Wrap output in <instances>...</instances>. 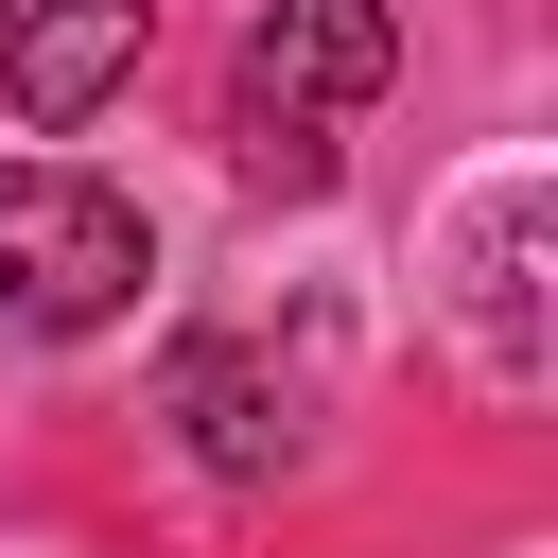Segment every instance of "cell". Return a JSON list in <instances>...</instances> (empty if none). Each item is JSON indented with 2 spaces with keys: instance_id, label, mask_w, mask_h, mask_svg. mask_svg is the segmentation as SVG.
<instances>
[{
  "instance_id": "6da1fadb",
  "label": "cell",
  "mask_w": 558,
  "mask_h": 558,
  "mask_svg": "<svg viewBox=\"0 0 558 558\" xmlns=\"http://www.w3.org/2000/svg\"><path fill=\"white\" fill-rule=\"evenodd\" d=\"M401 70V17L384 0H262L244 70H227V157L262 192H331V122Z\"/></svg>"
},
{
  "instance_id": "7a4b0ae2",
  "label": "cell",
  "mask_w": 558,
  "mask_h": 558,
  "mask_svg": "<svg viewBox=\"0 0 558 558\" xmlns=\"http://www.w3.org/2000/svg\"><path fill=\"white\" fill-rule=\"evenodd\" d=\"M140 279H157V227H140V192H105V174H70V157H17L0 174V331H105V314H140Z\"/></svg>"
},
{
  "instance_id": "3957f363",
  "label": "cell",
  "mask_w": 558,
  "mask_h": 558,
  "mask_svg": "<svg viewBox=\"0 0 558 558\" xmlns=\"http://www.w3.org/2000/svg\"><path fill=\"white\" fill-rule=\"evenodd\" d=\"M140 35H157V0H17L0 17V87H17V122H87L122 70H140Z\"/></svg>"
},
{
  "instance_id": "277c9868",
  "label": "cell",
  "mask_w": 558,
  "mask_h": 558,
  "mask_svg": "<svg viewBox=\"0 0 558 558\" xmlns=\"http://www.w3.org/2000/svg\"><path fill=\"white\" fill-rule=\"evenodd\" d=\"M174 418H192L209 471H279V453H296V384H279L262 349H174Z\"/></svg>"
},
{
  "instance_id": "5b68a950",
  "label": "cell",
  "mask_w": 558,
  "mask_h": 558,
  "mask_svg": "<svg viewBox=\"0 0 558 558\" xmlns=\"http://www.w3.org/2000/svg\"><path fill=\"white\" fill-rule=\"evenodd\" d=\"M471 331H488L506 384L541 366V192H488L471 209Z\"/></svg>"
},
{
  "instance_id": "8992f818",
  "label": "cell",
  "mask_w": 558,
  "mask_h": 558,
  "mask_svg": "<svg viewBox=\"0 0 558 558\" xmlns=\"http://www.w3.org/2000/svg\"><path fill=\"white\" fill-rule=\"evenodd\" d=\"M0 17H17V0H0Z\"/></svg>"
}]
</instances>
